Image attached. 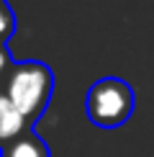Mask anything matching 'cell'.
<instances>
[{
	"label": "cell",
	"instance_id": "6da1fadb",
	"mask_svg": "<svg viewBox=\"0 0 154 157\" xmlns=\"http://www.w3.org/2000/svg\"><path fill=\"white\" fill-rule=\"evenodd\" d=\"M3 90L13 101V106L28 119V124H34L46 111L49 101H51L54 72L49 70V64H44L38 59L16 62L3 82Z\"/></svg>",
	"mask_w": 154,
	"mask_h": 157
},
{
	"label": "cell",
	"instance_id": "3957f363",
	"mask_svg": "<svg viewBox=\"0 0 154 157\" xmlns=\"http://www.w3.org/2000/svg\"><path fill=\"white\" fill-rule=\"evenodd\" d=\"M31 129L28 119L13 106V101L5 95V90L0 88V149H5L10 142H16L21 134Z\"/></svg>",
	"mask_w": 154,
	"mask_h": 157
},
{
	"label": "cell",
	"instance_id": "277c9868",
	"mask_svg": "<svg viewBox=\"0 0 154 157\" xmlns=\"http://www.w3.org/2000/svg\"><path fill=\"white\" fill-rule=\"evenodd\" d=\"M3 157H49V149L28 129L26 134H21L16 142H10V144L3 149Z\"/></svg>",
	"mask_w": 154,
	"mask_h": 157
},
{
	"label": "cell",
	"instance_id": "7a4b0ae2",
	"mask_svg": "<svg viewBox=\"0 0 154 157\" xmlns=\"http://www.w3.org/2000/svg\"><path fill=\"white\" fill-rule=\"evenodd\" d=\"M85 113L100 129H118L134 113V90L121 77H100L85 95Z\"/></svg>",
	"mask_w": 154,
	"mask_h": 157
},
{
	"label": "cell",
	"instance_id": "5b68a950",
	"mask_svg": "<svg viewBox=\"0 0 154 157\" xmlns=\"http://www.w3.org/2000/svg\"><path fill=\"white\" fill-rule=\"evenodd\" d=\"M16 34V13L8 0H0V44H8Z\"/></svg>",
	"mask_w": 154,
	"mask_h": 157
},
{
	"label": "cell",
	"instance_id": "8992f818",
	"mask_svg": "<svg viewBox=\"0 0 154 157\" xmlns=\"http://www.w3.org/2000/svg\"><path fill=\"white\" fill-rule=\"evenodd\" d=\"M13 64L16 62H13V57L8 52V44H0V88H3V82H5V77H8Z\"/></svg>",
	"mask_w": 154,
	"mask_h": 157
}]
</instances>
